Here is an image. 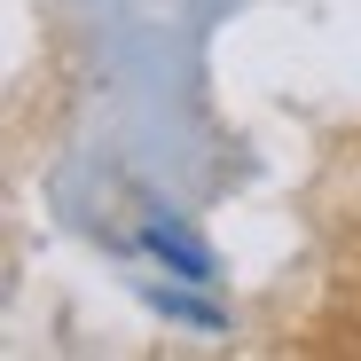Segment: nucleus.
I'll list each match as a JSON object with an SVG mask.
<instances>
[{"label":"nucleus","mask_w":361,"mask_h":361,"mask_svg":"<svg viewBox=\"0 0 361 361\" xmlns=\"http://www.w3.org/2000/svg\"><path fill=\"white\" fill-rule=\"evenodd\" d=\"M149 252H157V259H173L180 275H204V267H212V259H204V244H197V235H180V228H165V220L149 228Z\"/></svg>","instance_id":"nucleus-1"}]
</instances>
